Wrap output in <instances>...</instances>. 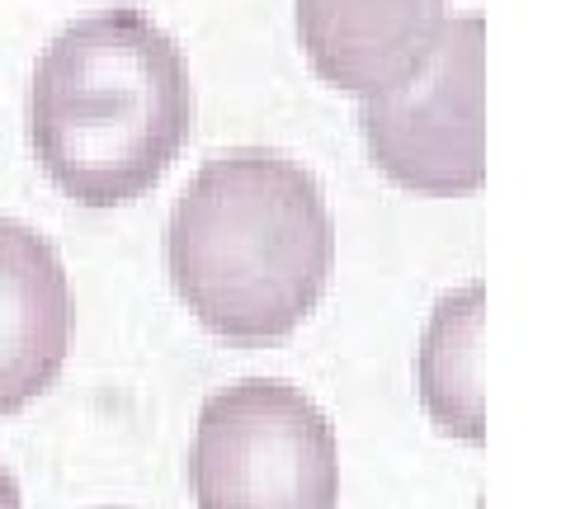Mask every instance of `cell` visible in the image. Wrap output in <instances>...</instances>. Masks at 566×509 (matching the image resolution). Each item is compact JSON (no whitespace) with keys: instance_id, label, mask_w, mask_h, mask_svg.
<instances>
[{"instance_id":"6da1fadb","label":"cell","mask_w":566,"mask_h":509,"mask_svg":"<svg viewBox=\"0 0 566 509\" xmlns=\"http://www.w3.org/2000/svg\"><path fill=\"white\" fill-rule=\"evenodd\" d=\"M166 265L212 336L232 344L293 336L335 265V222L316 174L274 147L208 156L170 213Z\"/></svg>"},{"instance_id":"7a4b0ae2","label":"cell","mask_w":566,"mask_h":509,"mask_svg":"<svg viewBox=\"0 0 566 509\" xmlns=\"http://www.w3.org/2000/svg\"><path fill=\"white\" fill-rule=\"evenodd\" d=\"M193 128V85L151 14L114 6L66 24L29 85V142L48 180L85 208L142 199Z\"/></svg>"},{"instance_id":"3957f363","label":"cell","mask_w":566,"mask_h":509,"mask_svg":"<svg viewBox=\"0 0 566 509\" xmlns=\"http://www.w3.org/2000/svg\"><path fill=\"white\" fill-rule=\"evenodd\" d=\"M189 477L199 509H335L340 444L303 388L241 378L203 401Z\"/></svg>"},{"instance_id":"277c9868","label":"cell","mask_w":566,"mask_h":509,"mask_svg":"<svg viewBox=\"0 0 566 509\" xmlns=\"http://www.w3.org/2000/svg\"><path fill=\"white\" fill-rule=\"evenodd\" d=\"M486 24L449 20L411 76L359 99V132L374 166L416 194H472L486 180Z\"/></svg>"},{"instance_id":"5b68a950","label":"cell","mask_w":566,"mask_h":509,"mask_svg":"<svg viewBox=\"0 0 566 509\" xmlns=\"http://www.w3.org/2000/svg\"><path fill=\"white\" fill-rule=\"evenodd\" d=\"M71 349V284L52 241L0 218V415L57 382Z\"/></svg>"},{"instance_id":"8992f818","label":"cell","mask_w":566,"mask_h":509,"mask_svg":"<svg viewBox=\"0 0 566 509\" xmlns=\"http://www.w3.org/2000/svg\"><path fill=\"white\" fill-rule=\"evenodd\" d=\"M444 24V0H297L312 72L359 99L411 76Z\"/></svg>"},{"instance_id":"52a82bcc","label":"cell","mask_w":566,"mask_h":509,"mask_svg":"<svg viewBox=\"0 0 566 509\" xmlns=\"http://www.w3.org/2000/svg\"><path fill=\"white\" fill-rule=\"evenodd\" d=\"M420 401L430 420L453 438L482 444V284L453 288L420 340Z\"/></svg>"},{"instance_id":"ba28073f","label":"cell","mask_w":566,"mask_h":509,"mask_svg":"<svg viewBox=\"0 0 566 509\" xmlns=\"http://www.w3.org/2000/svg\"><path fill=\"white\" fill-rule=\"evenodd\" d=\"M0 509H20V486H14V471L0 463Z\"/></svg>"}]
</instances>
